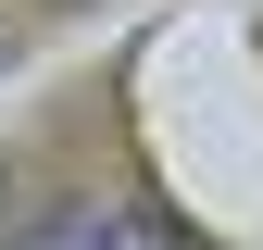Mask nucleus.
<instances>
[{
  "label": "nucleus",
  "mask_w": 263,
  "mask_h": 250,
  "mask_svg": "<svg viewBox=\"0 0 263 250\" xmlns=\"http://www.w3.org/2000/svg\"><path fill=\"white\" fill-rule=\"evenodd\" d=\"M13 250H188L163 213H38Z\"/></svg>",
  "instance_id": "f257e3e1"
}]
</instances>
